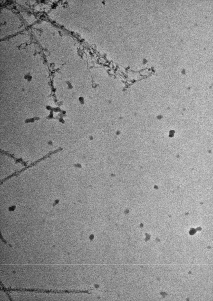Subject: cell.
<instances>
[{"label":"cell","mask_w":213,"mask_h":301,"mask_svg":"<svg viewBox=\"0 0 213 301\" xmlns=\"http://www.w3.org/2000/svg\"><path fill=\"white\" fill-rule=\"evenodd\" d=\"M15 206H12V207H10L9 208V210L10 211H14V210H15Z\"/></svg>","instance_id":"obj_2"},{"label":"cell","mask_w":213,"mask_h":301,"mask_svg":"<svg viewBox=\"0 0 213 301\" xmlns=\"http://www.w3.org/2000/svg\"><path fill=\"white\" fill-rule=\"evenodd\" d=\"M61 149H62L60 148H59V149H57V150H55L54 151H51V152L48 153V154H47L43 157L42 158L38 160H37L36 161L32 163L29 166H28L27 167L24 168L22 169L20 171L16 172L14 173L13 174V175L9 176L8 177L6 178H5V179H3L2 181V182L3 183V182L5 181V180L9 179V178L13 177L14 176H18L20 175V174L22 172L24 171L25 170H26L29 168H30L36 165V164L38 163L39 162H40L42 160H43L47 158L50 157V156L52 155V154H54V153H55L58 152L59 151H61Z\"/></svg>","instance_id":"obj_1"}]
</instances>
